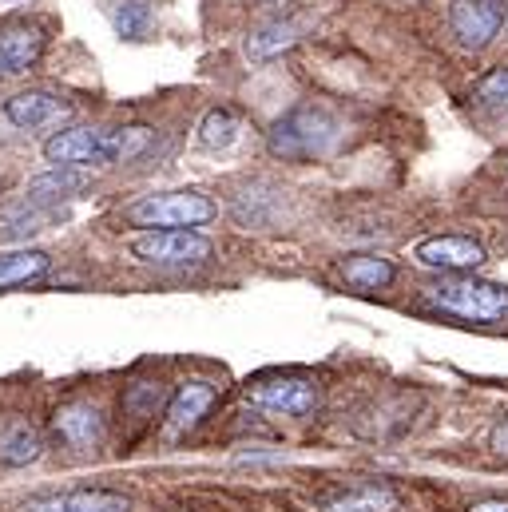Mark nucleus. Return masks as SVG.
<instances>
[{
    "mask_svg": "<svg viewBox=\"0 0 508 512\" xmlns=\"http://www.w3.org/2000/svg\"><path fill=\"white\" fill-rule=\"evenodd\" d=\"M239 116L231 112V108H215V112H207L203 116V124H199V143L207 147V151H227L235 139H239Z\"/></svg>",
    "mask_w": 508,
    "mask_h": 512,
    "instance_id": "nucleus-20",
    "label": "nucleus"
},
{
    "mask_svg": "<svg viewBox=\"0 0 508 512\" xmlns=\"http://www.w3.org/2000/svg\"><path fill=\"white\" fill-rule=\"evenodd\" d=\"M40 453H44V437L28 417H4L0 421V465L20 469V465L40 461Z\"/></svg>",
    "mask_w": 508,
    "mask_h": 512,
    "instance_id": "nucleus-13",
    "label": "nucleus"
},
{
    "mask_svg": "<svg viewBox=\"0 0 508 512\" xmlns=\"http://www.w3.org/2000/svg\"><path fill=\"white\" fill-rule=\"evenodd\" d=\"M44 52V32L40 24L16 20L0 28V76H20L28 72Z\"/></svg>",
    "mask_w": 508,
    "mask_h": 512,
    "instance_id": "nucleus-11",
    "label": "nucleus"
},
{
    "mask_svg": "<svg viewBox=\"0 0 508 512\" xmlns=\"http://www.w3.org/2000/svg\"><path fill=\"white\" fill-rule=\"evenodd\" d=\"M473 104L485 112H508V68H493L473 84Z\"/></svg>",
    "mask_w": 508,
    "mask_h": 512,
    "instance_id": "nucleus-21",
    "label": "nucleus"
},
{
    "mask_svg": "<svg viewBox=\"0 0 508 512\" xmlns=\"http://www.w3.org/2000/svg\"><path fill=\"white\" fill-rule=\"evenodd\" d=\"M469 512H508V501H481V505H473Z\"/></svg>",
    "mask_w": 508,
    "mask_h": 512,
    "instance_id": "nucleus-24",
    "label": "nucleus"
},
{
    "mask_svg": "<svg viewBox=\"0 0 508 512\" xmlns=\"http://www.w3.org/2000/svg\"><path fill=\"white\" fill-rule=\"evenodd\" d=\"M505 24V0H453L449 28L465 48H485Z\"/></svg>",
    "mask_w": 508,
    "mask_h": 512,
    "instance_id": "nucleus-6",
    "label": "nucleus"
},
{
    "mask_svg": "<svg viewBox=\"0 0 508 512\" xmlns=\"http://www.w3.org/2000/svg\"><path fill=\"white\" fill-rule=\"evenodd\" d=\"M68 112H72V108H68L60 96H52V92H20V96H12V100L4 104L8 124H16V128H24V131L52 128V124H60Z\"/></svg>",
    "mask_w": 508,
    "mask_h": 512,
    "instance_id": "nucleus-12",
    "label": "nucleus"
},
{
    "mask_svg": "<svg viewBox=\"0 0 508 512\" xmlns=\"http://www.w3.org/2000/svg\"><path fill=\"white\" fill-rule=\"evenodd\" d=\"M52 429L72 449H96L104 441V413L96 405H88V401H68V405L56 409Z\"/></svg>",
    "mask_w": 508,
    "mask_h": 512,
    "instance_id": "nucleus-10",
    "label": "nucleus"
},
{
    "mask_svg": "<svg viewBox=\"0 0 508 512\" xmlns=\"http://www.w3.org/2000/svg\"><path fill=\"white\" fill-rule=\"evenodd\" d=\"M20 512H127V501L108 489H80L68 497H40L28 501Z\"/></svg>",
    "mask_w": 508,
    "mask_h": 512,
    "instance_id": "nucleus-15",
    "label": "nucleus"
},
{
    "mask_svg": "<svg viewBox=\"0 0 508 512\" xmlns=\"http://www.w3.org/2000/svg\"><path fill=\"white\" fill-rule=\"evenodd\" d=\"M116 28H120V36H131V40H139V36L151 28V12H147L139 0H131V4H124V8L116 12Z\"/></svg>",
    "mask_w": 508,
    "mask_h": 512,
    "instance_id": "nucleus-22",
    "label": "nucleus"
},
{
    "mask_svg": "<svg viewBox=\"0 0 508 512\" xmlns=\"http://www.w3.org/2000/svg\"><path fill=\"white\" fill-rule=\"evenodd\" d=\"M251 401L282 417H302L318 405V389L302 378H270V382L251 385Z\"/></svg>",
    "mask_w": 508,
    "mask_h": 512,
    "instance_id": "nucleus-8",
    "label": "nucleus"
},
{
    "mask_svg": "<svg viewBox=\"0 0 508 512\" xmlns=\"http://www.w3.org/2000/svg\"><path fill=\"white\" fill-rule=\"evenodd\" d=\"M48 266H52V255H44V251H8V255H0V290L36 282Z\"/></svg>",
    "mask_w": 508,
    "mask_h": 512,
    "instance_id": "nucleus-18",
    "label": "nucleus"
},
{
    "mask_svg": "<svg viewBox=\"0 0 508 512\" xmlns=\"http://www.w3.org/2000/svg\"><path fill=\"white\" fill-rule=\"evenodd\" d=\"M151 143V128H64L44 143L52 167H92V163H127L139 159Z\"/></svg>",
    "mask_w": 508,
    "mask_h": 512,
    "instance_id": "nucleus-1",
    "label": "nucleus"
},
{
    "mask_svg": "<svg viewBox=\"0 0 508 512\" xmlns=\"http://www.w3.org/2000/svg\"><path fill=\"white\" fill-rule=\"evenodd\" d=\"M215 405V385L211 382H187L179 385V393L171 397V405H167V425H163V437L167 441H179V437H187L203 417H207V409Z\"/></svg>",
    "mask_w": 508,
    "mask_h": 512,
    "instance_id": "nucleus-9",
    "label": "nucleus"
},
{
    "mask_svg": "<svg viewBox=\"0 0 508 512\" xmlns=\"http://www.w3.org/2000/svg\"><path fill=\"white\" fill-rule=\"evenodd\" d=\"M342 135V124L314 104L290 108L282 120H274V128L266 131V151L282 163H306V159H322Z\"/></svg>",
    "mask_w": 508,
    "mask_h": 512,
    "instance_id": "nucleus-2",
    "label": "nucleus"
},
{
    "mask_svg": "<svg viewBox=\"0 0 508 512\" xmlns=\"http://www.w3.org/2000/svg\"><path fill=\"white\" fill-rule=\"evenodd\" d=\"M326 512H397L401 501L385 489V485H354V489H342L334 497L322 501Z\"/></svg>",
    "mask_w": 508,
    "mask_h": 512,
    "instance_id": "nucleus-16",
    "label": "nucleus"
},
{
    "mask_svg": "<svg viewBox=\"0 0 508 512\" xmlns=\"http://www.w3.org/2000/svg\"><path fill=\"white\" fill-rule=\"evenodd\" d=\"M429 302L465 322H501L508 318V286L481 278H445L429 286Z\"/></svg>",
    "mask_w": 508,
    "mask_h": 512,
    "instance_id": "nucleus-4",
    "label": "nucleus"
},
{
    "mask_svg": "<svg viewBox=\"0 0 508 512\" xmlns=\"http://www.w3.org/2000/svg\"><path fill=\"white\" fill-rule=\"evenodd\" d=\"M294 44H298V24L278 20V24H266V28L251 32V40H247V56H251V60H274V56L290 52Z\"/></svg>",
    "mask_w": 508,
    "mask_h": 512,
    "instance_id": "nucleus-19",
    "label": "nucleus"
},
{
    "mask_svg": "<svg viewBox=\"0 0 508 512\" xmlns=\"http://www.w3.org/2000/svg\"><path fill=\"white\" fill-rule=\"evenodd\" d=\"M342 274L354 290H381L393 282V262L381 255H350L342 262Z\"/></svg>",
    "mask_w": 508,
    "mask_h": 512,
    "instance_id": "nucleus-17",
    "label": "nucleus"
},
{
    "mask_svg": "<svg viewBox=\"0 0 508 512\" xmlns=\"http://www.w3.org/2000/svg\"><path fill=\"white\" fill-rule=\"evenodd\" d=\"M124 215L127 223L151 227V231H191V227L211 223L219 215V207L203 191H159V195L135 199Z\"/></svg>",
    "mask_w": 508,
    "mask_h": 512,
    "instance_id": "nucleus-3",
    "label": "nucleus"
},
{
    "mask_svg": "<svg viewBox=\"0 0 508 512\" xmlns=\"http://www.w3.org/2000/svg\"><path fill=\"white\" fill-rule=\"evenodd\" d=\"M127 247L147 266H199L211 258V243L195 231H143Z\"/></svg>",
    "mask_w": 508,
    "mask_h": 512,
    "instance_id": "nucleus-5",
    "label": "nucleus"
},
{
    "mask_svg": "<svg viewBox=\"0 0 508 512\" xmlns=\"http://www.w3.org/2000/svg\"><path fill=\"white\" fill-rule=\"evenodd\" d=\"M413 258L433 270H477L485 262V247L465 235H437V239H421L413 247Z\"/></svg>",
    "mask_w": 508,
    "mask_h": 512,
    "instance_id": "nucleus-7",
    "label": "nucleus"
},
{
    "mask_svg": "<svg viewBox=\"0 0 508 512\" xmlns=\"http://www.w3.org/2000/svg\"><path fill=\"white\" fill-rule=\"evenodd\" d=\"M493 449H497L501 457H508V417L497 425V433H493Z\"/></svg>",
    "mask_w": 508,
    "mask_h": 512,
    "instance_id": "nucleus-23",
    "label": "nucleus"
},
{
    "mask_svg": "<svg viewBox=\"0 0 508 512\" xmlns=\"http://www.w3.org/2000/svg\"><path fill=\"white\" fill-rule=\"evenodd\" d=\"M88 179L72 167H52L48 175H36L28 187H24V207L28 211H40V207H56L64 199H72L76 191H84Z\"/></svg>",
    "mask_w": 508,
    "mask_h": 512,
    "instance_id": "nucleus-14",
    "label": "nucleus"
}]
</instances>
